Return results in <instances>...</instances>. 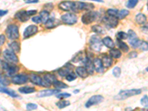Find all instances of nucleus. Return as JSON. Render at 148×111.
<instances>
[{"label":"nucleus","instance_id":"nucleus-1","mask_svg":"<svg viewBox=\"0 0 148 111\" xmlns=\"http://www.w3.org/2000/svg\"><path fill=\"white\" fill-rule=\"evenodd\" d=\"M141 93V90L140 89H131V90H121L116 95V96H114L115 100H125L127 98L130 97L137 96Z\"/></svg>","mask_w":148,"mask_h":111},{"label":"nucleus","instance_id":"nucleus-2","mask_svg":"<svg viewBox=\"0 0 148 111\" xmlns=\"http://www.w3.org/2000/svg\"><path fill=\"white\" fill-rule=\"evenodd\" d=\"M1 67H2V69L5 70L6 75L9 77H13L19 70V67L16 64L10 63L8 62H3L2 60L1 61Z\"/></svg>","mask_w":148,"mask_h":111},{"label":"nucleus","instance_id":"nucleus-3","mask_svg":"<svg viewBox=\"0 0 148 111\" xmlns=\"http://www.w3.org/2000/svg\"><path fill=\"white\" fill-rule=\"evenodd\" d=\"M29 79L33 84H36V85L42 86V87H45V88H48L51 85L50 83L45 80V78H42V77L39 76L38 74L36 73H31L29 76Z\"/></svg>","mask_w":148,"mask_h":111},{"label":"nucleus","instance_id":"nucleus-4","mask_svg":"<svg viewBox=\"0 0 148 111\" xmlns=\"http://www.w3.org/2000/svg\"><path fill=\"white\" fill-rule=\"evenodd\" d=\"M102 39L98 35H93L90 39V45L91 49L96 52H100L102 48Z\"/></svg>","mask_w":148,"mask_h":111},{"label":"nucleus","instance_id":"nucleus-5","mask_svg":"<svg viewBox=\"0 0 148 111\" xmlns=\"http://www.w3.org/2000/svg\"><path fill=\"white\" fill-rule=\"evenodd\" d=\"M6 35H7V38L11 39V40H15L19 37V27L18 26L14 25V24H11L7 26L5 31Z\"/></svg>","mask_w":148,"mask_h":111},{"label":"nucleus","instance_id":"nucleus-6","mask_svg":"<svg viewBox=\"0 0 148 111\" xmlns=\"http://www.w3.org/2000/svg\"><path fill=\"white\" fill-rule=\"evenodd\" d=\"M59 7L64 11H75L77 12L76 9V2L73 1H64L60 2Z\"/></svg>","mask_w":148,"mask_h":111},{"label":"nucleus","instance_id":"nucleus-7","mask_svg":"<svg viewBox=\"0 0 148 111\" xmlns=\"http://www.w3.org/2000/svg\"><path fill=\"white\" fill-rule=\"evenodd\" d=\"M3 56L4 58L5 59L7 62L10 63H13L16 64L19 62V58L16 55L15 52L13 51H10V50H5L3 51Z\"/></svg>","mask_w":148,"mask_h":111},{"label":"nucleus","instance_id":"nucleus-8","mask_svg":"<svg viewBox=\"0 0 148 111\" xmlns=\"http://www.w3.org/2000/svg\"><path fill=\"white\" fill-rule=\"evenodd\" d=\"M98 13L94 11H89L81 17V22L84 25H89L96 20Z\"/></svg>","mask_w":148,"mask_h":111},{"label":"nucleus","instance_id":"nucleus-9","mask_svg":"<svg viewBox=\"0 0 148 111\" xmlns=\"http://www.w3.org/2000/svg\"><path fill=\"white\" fill-rule=\"evenodd\" d=\"M77 19V17L74 13H65V14H63L61 17V20L62 21V22L66 24V25H74L75 23H76Z\"/></svg>","mask_w":148,"mask_h":111},{"label":"nucleus","instance_id":"nucleus-10","mask_svg":"<svg viewBox=\"0 0 148 111\" xmlns=\"http://www.w3.org/2000/svg\"><path fill=\"white\" fill-rule=\"evenodd\" d=\"M104 101V97L101 95H95L93 96L92 97H90L88 99L86 104H85V108H89L91 106L96 105V104H99Z\"/></svg>","mask_w":148,"mask_h":111},{"label":"nucleus","instance_id":"nucleus-11","mask_svg":"<svg viewBox=\"0 0 148 111\" xmlns=\"http://www.w3.org/2000/svg\"><path fill=\"white\" fill-rule=\"evenodd\" d=\"M28 79H29V76L27 75L19 74L13 76L11 78V82L15 84H25Z\"/></svg>","mask_w":148,"mask_h":111},{"label":"nucleus","instance_id":"nucleus-12","mask_svg":"<svg viewBox=\"0 0 148 111\" xmlns=\"http://www.w3.org/2000/svg\"><path fill=\"white\" fill-rule=\"evenodd\" d=\"M102 22L107 27H110V28H114L118 25L119 22L118 19L115 17H111V16H108V17H105L102 19Z\"/></svg>","mask_w":148,"mask_h":111},{"label":"nucleus","instance_id":"nucleus-13","mask_svg":"<svg viewBox=\"0 0 148 111\" xmlns=\"http://www.w3.org/2000/svg\"><path fill=\"white\" fill-rule=\"evenodd\" d=\"M38 32V27L36 25H29L28 27H27L25 31L23 33V37L24 39H27L29 37H32L33 35L36 34V33Z\"/></svg>","mask_w":148,"mask_h":111},{"label":"nucleus","instance_id":"nucleus-14","mask_svg":"<svg viewBox=\"0 0 148 111\" xmlns=\"http://www.w3.org/2000/svg\"><path fill=\"white\" fill-rule=\"evenodd\" d=\"M15 17H16L19 21H20V22H25L29 19L30 16L28 15V13H27V11L22 10V11H18V12L15 14Z\"/></svg>","mask_w":148,"mask_h":111},{"label":"nucleus","instance_id":"nucleus-15","mask_svg":"<svg viewBox=\"0 0 148 111\" xmlns=\"http://www.w3.org/2000/svg\"><path fill=\"white\" fill-rule=\"evenodd\" d=\"M94 64V67H95V70L97 72V73H101L104 72V67L103 63H102V60L99 58H95L93 61Z\"/></svg>","mask_w":148,"mask_h":111},{"label":"nucleus","instance_id":"nucleus-16","mask_svg":"<svg viewBox=\"0 0 148 111\" xmlns=\"http://www.w3.org/2000/svg\"><path fill=\"white\" fill-rule=\"evenodd\" d=\"M87 56H86V53L84 52V51H79V53H76V56L72 58V62L73 63H79V62H83L86 60L87 58Z\"/></svg>","mask_w":148,"mask_h":111},{"label":"nucleus","instance_id":"nucleus-17","mask_svg":"<svg viewBox=\"0 0 148 111\" xmlns=\"http://www.w3.org/2000/svg\"><path fill=\"white\" fill-rule=\"evenodd\" d=\"M60 93L59 89H53V90H45L40 91L38 93L37 96L38 97H46V96H51L53 95H56L57 93Z\"/></svg>","mask_w":148,"mask_h":111},{"label":"nucleus","instance_id":"nucleus-18","mask_svg":"<svg viewBox=\"0 0 148 111\" xmlns=\"http://www.w3.org/2000/svg\"><path fill=\"white\" fill-rule=\"evenodd\" d=\"M84 64H85V68L87 69L89 75L93 74L94 70H95V67H94L93 62L90 60V58H89V57H87V58H86V60L84 62Z\"/></svg>","mask_w":148,"mask_h":111},{"label":"nucleus","instance_id":"nucleus-19","mask_svg":"<svg viewBox=\"0 0 148 111\" xmlns=\"http://www.w3.org/2000/svg\"><path fill=\"white\" fill-rule=\"evenodd\" d=\"M101 60H102V63H103V65L105 68H108V67L112 66L113 60L110 56H107L106 54L103 55L102 58H101Z\"/></svg>","mask_w":148,"mask_h":111},{"label":"nucleus","instance_id":"nucleus-20","mask_svg":"<svg viewBox=\"0 0 148 111\" xmlns=\"http://www.w3.org/2000/svg\"><path fill=\"white\" fill-rule=\"evenodd\" d=\"M76 73L79 76L82 78H87L89 74L85 67H78L76 69Z\"/></svg>","mask_w":148,"mask_h":111},{"label":"nucleus","instance_id":"nucleus-21","mask_svg":"<svg viewBox=\"0 0 148 111\" xmlns=\"http://www.w3.org/2000/svg\"><path fill=\"white\" fill-rule=\"evenodd\" d=\"M71 65L70 64H67L64 67L61 68L58 70L59 75H60V76L61 77H66L68 73H70L71 72V69L69 67V66Z\"/></svg>","mask_w":148,"mask_h":111},{"label":"nucleus","instance_id":"nucleus-22","mask_svg":"<svg viewBox=\"0 0 148 111\" xmlns=\"http://www.w3.org/2000/svg\"><path fill=\"white\" fill-rule=\"evenodd\" d=\"M59 21L58 20H56L55 19L52 18V19H49L45 23V26L46 28H53L55 27L56 26H57L59 25Z\"/></svg>","mask_w":148,"mask_h":111},{"label":"nucleus","instance_id":"nucleus-23","mask_svg":"<svg viewBox=\"0 0 148 111\" xmlns=\"http://www.w3.org/2000/svg\"><path fill=\"white\" fill-rule=\"evenodd\" d=\"M19 91L23 94H30V93H34L36 89L34 88L30 87V86H25V87H21L19 88Z\"/></svg>","mask_w":148,"mask_h":111},{"label":"nucleus","instance_id":"nucleus-24","mask_svg":"<svg viewBox=\"0 0 148 111\" xmlns=\"http://www.w3.org/2000/svg\"><path fill=\"white\" fill-rule=\"evenodd\" d=\"M102 42H103L104 45L106 46L108 48H113L115 47V43L113 41V39L110 38V37H106L102 39Z\"/></svg>","mask_w":148,"mask_h":111},{"label":"nucleus","instance_id":"nucleus-25","mask_svg":"<svg viewBox=\"0 0 148 111\" xmlns=\"http://www.w3.org/2000/svg\"><path fill=\"white\" fill-rule=\"evenodd\" d=\"M1 92L4 93H6V94L7 95H9L10 96L13 97V98H17V97H19V95L17 94L14 90L8 89V88H5V87H1Z\"/></svg>","mask_w":148,"mask_h":111},{"label":"nucleus","instance_id":"nucleus-26","mask_svg":"<svg viewBox=\"0 0 148 111\" xmlns=\"http://www.w3.org/2000/svg\"><path fill=\"white\" fill-rule=\"evenodd\" d=\"M44 78H45V80L47 81L48 83H50L51 84H53H53L57 81V78H56V76L53 74H51V73H46V74L44 76Z\"/></svg>","mask_w":148,"mask_h":111},{"label":"nucleus","instance_id":"nucleus-27","mask_svg":"<svg viewBox=\"0 0 148 111\" xmlns=\"http://www.w3.org/2000/svg\"><path fill=\"white\" fill-rule=\"evenodd\" d=\"M109 54L111 57L114 58H119L121 56V52L120 50L116 49V48H111V50L109 52Z\"/></svg>","mask_w":148,"mask_h":111},{"label":"nucleus","instance_id":"nucleus-28","mask_svg":"<svg viewBox=\"0 0 148 111\" xmlns=\"http://www.w3.org/2000/svg\"><path fill=\"white\" fill-rule=\"evenodd\" d=\"M116 43H117V45H118V47H119V48L121 50V51H124V52H125V53L128 52L129 47H128V45L125 43V42H122V41L120 40V39H117V42H116Z\"/></svg>","mask_w":148,"mask_h":111},{"label":"nucleus","instance_id":"nucleus-29","mask_svg":"<svg viewBox=\"0 0 148 111\" xmlns=\"http://www.w3.org/2000/svg\"><path fill=\"white\" fill-rule=\"evenodd\" d=\"M135 21L139 25H144L147 22V17L143 13H138L135 17Z\"/></svg>","mask_w":148,"mask_h":111},{"label":"nucleus","instance_id":"nucleus-30","mask_svg":"<svg viewBox=\"0 0 148 111\" xmlns=\"http://www.w3.org/2000/svg\"><path fill=\"white\" fill-rule=\"evenodd\" d=\"M8 45H9L10 48H11V49L12 50L13 52H15V53H19L21 47H20V44L18 42H11V43L8 44Z\"/></svg>","mask_w":148,"mask_h":111},{"label":"nucleus","instance_id":"nucleus-31","mask_svg":"<svg viewBox=\"0 0 148 111\" xmlns=\"http://www.w3.org/2000/svg\"><path fill=\"white\" fill-rule=\"evenodd\" d=\"M49 16H50V13H49L48 11H45V10H44V11H42L40 12L39 17H40V18H41V19H42V23L45 24V22L48 20Z\"/></svg>","mask_w":148,"mask_h":111},{"label":"nucleus","instance_id":"nucleus-32","mask_svg":"<svg viewBox=\"0 0 148 111\" xmlns=\"http://www.w3.org/2000/svg\"><path fill=\"white\" fill-rule=\"evenodd\" d=\"M91 30H92L93 32L96 33H99V34H105V31L103 27L100 25H93L92 27H91Z\"/></svg>","mask_w":148,"mask_h":111},{"label":"nucleus","instance_id":"nucleus-33","mask_svg":"<svg viewBox=\"0 0 148 111\" xmlns=\"http://www.w3.org/2000/svg\"><path fill=\"white\" fill-rule=\"evenodd\" d=\"M56 104V106L59 108V109H63V108H66V107H67V106L70 105L71 103H70L69 101L61 100V101H59V102H57Z\"/></svg>","mask_w":148,"mask_h":111},{"label":"nucleus","instance_id":"nucleus-34","mask_svg":"<svg viewBox=\"0 0 148 111\" xmlns=\"http://www.w3.org/2000/svg\"><path fill=\"white\" fill-rule=\"evenodd\" d=\"M129 13H130V12H129L128 10L122 9L120 11H119V13H118V15L116 17H118V19H125V17L129 14Z\"/></svg>","mask_w":148,"mask_h":111},{"label":"nucleus","instance_id":"nucleus-35","mask_svg":"<svg viewBox=\"0 0 148 111\" xmlns=\"http://www.w3.org/2000/svg\"><path fill=\"white\" fill-rule=\"evenodd\" d=\"M53 86H54L56 88H57V89H65V88H68V86L66 84H65L64 82H60V81L58 80L56 81L54 84H53Z\"/></svg>","mask_w":148,"mask_h":111},{"label":"nucleus","instance_id":"nucleus-36","mask_svg":"<svg viewBox=\"0 0 148 111\" xmlns=\"http://www.w3.org/2000/svg\"><path fill=\"white\" fill-rule=\"evenodd\" d=\"M116 38H117V39H120V40L127 39L128 38V34L124 32V31H119L116 34Z\"/></svg>","mask_w":148,"mask_h":111},{"label":"nucleus","instance_id":"nucleus-37","mask_svg":"<svg viewBox=\"0 0 148 111\" xmlns=\"http://www.w3.org/2000/svg\"><path fill=\"white\" fill-rule=\"evenodd\" d=\"M138 2H139V0H128L126 6L128 8H134L135 6L137 5Z\"/></svg>","mask_w":148,"mask_h":111},{"label":"nucleus","instance_id":"nucleus-38","mask_svg":"<svg viewBox=\"0 0 148 111\" xmlns=\"http://www.w3.org/2000/svg\"><path fill=\"white\" fill-rule=\"evenodd\" d=\"M127 34H128V38L127 39H128L129 42H130V41L133 40V39H135L138 38L137 35L135 34V32H134L133 31H132V30H129Z\"/></svg>","mask_w":148,"mask_h":111},{"label":"nucleus","instance_id":"nucleus-39","mask_svg":"<svg viewBox=\"0 0 148 111\" xmlns=\"http://www.w3.org/2000/svg\"><path fill=\"white\" fill-rule=\"evenodd\" d=\"M121 68L119 67H115L113 70V74L115 77L116 78H119L120 76H121Z\"/></svg>","mask_w":148,"mask_h":111},{"label":"nucleus","instance_id":"nucleus-40","mask_svg":"<svg viewBox=\"0 0 148 111\" xmlns=\"http://www.w3.org/2000/svg\"><path fill=\"white\" fill-rule=\"evenodd\" d=\"M140 103H141V104L143 107L148 108V96L147 95H145V96L141 98Z\"/></svg>","mask_w":148,"mask_h":111},{"label":"nucleus","instance_id":"nucleus-41","mask_svg":"<svg viewBox=\"0 0 148 111\" xmlns=\"http://www.w3.org/2000/svg\"><path fill=\"white\" fill-rule=\"evenodd\" d=\"M65 78H66V79H67L68 82H73V81L75 80V79L76 78V75L73 72H72V71H71V73H68V74L66 76V77H65Z\"/></svg>","mask_w":148,"mask_h":111},{"label":"nucleus","instance_id":"nucleus-42","mask_svg":"<svg viewBox=\"0 0 148 111\" xmlns=\"http://www.w3.org/2000/svg\"><path fill=\"white\" fill-rule=\"evenodd\" d=\"M119 11L117 9H108L107 11V13L108 16H111V17H117Z\"/></svg>","mask_w":148,"mask_h":111},{"label":"nucleus","instance_id":"nucleus-43","mask_svg":"<svg viewBox=\"0 0 148 111\" xmlns=\"http://www.w3.org/2000/svg\"><path fill=\"white\" fill-rule=\"evenodd\" d=\"M139 48H140L141 51H148V43L147 42L141 40V44H140V45H139Z\"/></svg>","mask_w":148,"mask_h":111},{"label":"nucleus","instance_id":"nucleus-44","mask_svg":"<svg viewBox=\"0 0 148 111\" xmlns=\"http://www.w3.org/2000/svg\"><path fill=\"white\" fill-rule=\"evenodd\" d=\"M71 95L70 93H59L56 95V98H59V99H61V98H68V97L71 96Z\"/></svg>","mask_w":148,"mask_h":111},{"label":"nucleus","instance_id":"nucleus-45","mask_svg":"<svg viewBox=\"0 0 148 111\" xmlns=\"http://www.w3.org/2000/svg\"><path fill=\"white\" fill-rule=\"evenodd\" d=\"M1 84L2 86H7L10 84V81L5 76H2V75L1 76Z\"/></svg>","mask_w":148,"mask_h":111},{"label":"nucleus","instance_id":"nucleus-46","mask_svg":"<svg viewBox=\"0 0 148 111\" xmlns=\"http://www.w3.org/2000/svg\"><path fill=\"white\" fill-rule=\"evenodd\" d=\"M38 106L37 104H33V103H28V104L26 105V108H27V110H33L37 109Z\"/></svg>","mask_w":148,"mask_h":111},{"label":"nucleus","instance_id":"nucleus-47","mask_svg":"<svg viewBox=\"0 0 148 111\" xmlns=\"http://www.w3.org/2000/svg\"><path fill=\"white\" fill-rule=\"evenodd\" d=\"M32 21L33 22H35V23H36V24L41 23V22H42V19H41V18H40L39 16V17H33V18H32Z\"/></svg>","mask_w":148,"mask_h":111},{"label":"nucleus","instance_id":"nucleus-48","mask_svg":"<svg viewBox=\"0 0 148 111\" xmlns=\"http://www.w3.org/2000/svg\"><path fill=\"white\" fill-rule=\"evenodd\" d=\"M5 41V37L3 34H1V36H0V45H3Z\"/></svg>","mask_w":148,"mask_h":111},{"label":"nucleus","instance_id":"nucleus-49","mask_svg":"<svg viewBox=\"0 0 148 111\" xmlns=\"http://www.w3.org/2000/svg\"><path fill=\"white\" fill-rule=\"evenodd\" d=\"M138 56V53L135 52V51H133L131 53L129 54V58H135V57H137Z\"/></svg>","mask_w":148,"mask_h":111},{"label":"nucleus","instance_id":"nucleus-50","mask_svg":"<svg viewBox=\"0 0 148 111\" xmlns=\"http://www.w3.org/2000/svg\"><path fill=\"white\" fill-rule=\"evenodd\" d=\"M141 30H142V31L144 32V33H146V34H148V23L146 24L145 25L143 26Z\"/></svg>","mask_w":148,"mask_h":111},{"label":"nucleus","instance_id":"nucleus-51","mask_svg":"<svg viewBox=\"0 0 148 111\" xmlns=\"http://www.w3.org/2000/svg\"><path fill=\"white\" fill-rule=\"evenodd\" d=\"M36 13H37V11L36 10H31V11H27V13L29 16H33V15L36 14Z\"/></svg>","mask_w":148,"mask_h":111},{"label":"nucleus","instance_id":"nucleus-52","mask_svg":"<svg viewBox=\"0 0 148 111\" xmlns=\"http://www.w3.org/2000/svg\"><path fill=\"white\" fill-rule=\"evenodd\" d=\"M24 1H25V2L27 4L36 3V2H39V0H24Z\"/></svg>","mask_w":148,"mask_h":111},{"label":"nucleus","instance_id":"nucleus-53","mask_svg":"<svg viewBox=\"0 0 148 111\" xmlns=\"http://www.w3.org/2000/svg\"><path fill=\"white\" fill-rule=\"evenodd\" d=\"M6 13H7V11H3V10H1V11H0V17H2L3 16H5Z\"/></svg>","mask_w":148,"mask_h":111},{"label":"nucleus","instance_id":"nucleus-54","mask_svg":"<svg viewBox=\"0 0 148 111\" xmlns=\"http://www.w3.org/2000/svg\"><path fill=\"white\" fill-rule=\"evenodd\" d=\"M90 1H94V2H103V0H90Z\"/></svg>","mask_w":148,"mask_h":111},{"label":"nucleus","instance_id":"nucleus-55","mask_svg":"<svg viewBox=\"0 0 148 111\" xmlns=\"http://www.w3.org/2000/svg\"><path fill=\"white\" fill-rule=\"evenodd\" d=\"M146 70H147V72H148V67H147V68H146Z\"/></svg>","mask_w":148,"mask_h":111}]
</instances>
